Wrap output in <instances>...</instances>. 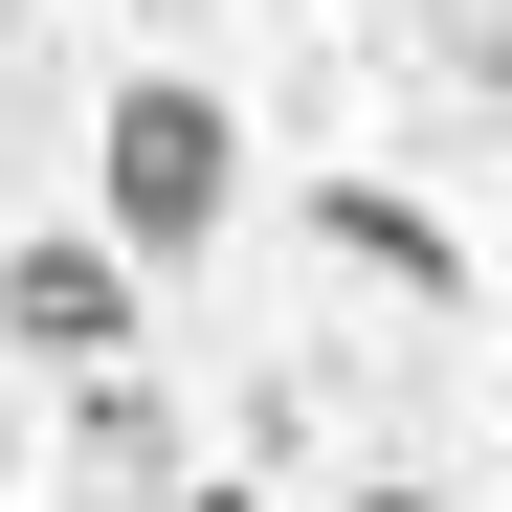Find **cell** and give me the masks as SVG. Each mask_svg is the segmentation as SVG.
Masks as SVG:
<instances>
[{
	"label": "cell",
	"mask_w": 512,
	"mask_h": 512,
	"mask_svg": "<svg viewBox=\"0 0 512 512\" xmlns=\"http://www.w3.org/2000/svg\"><path fill=\"white\" fill-rule=\"evenodd\" d=\"M0 312H23L45 357H90V379H112V357H134V245H112V223H67V245H23V268H0Z\"/></svg>",
	"instance_id": "3"
},
{
	"label": "cell",
	"mask_w": 512,
	"mask_h": 512,
	"mask_svg": "<svg viewBox=\"0 0 512 512\" xmlns=\"http://www.w3.org/2000/svg\"><path fill=\"white\" fill-rule=\"evenodd\" d=\"M357 512H468V490H357Z\"/></svg>",
	"instance_id": "4"
},
{
	"label": "cell",
	"mask_w": 512,
	"mask_h": 512,
	"mask_svg": "<svg viewBox=\"0 0 512 512\" xmlns=\"http://www.w3.org/2000/svg\"><path fill=\"white\" fill-rule=\"evenodd\" d=\"M90 201H112V245H134V268H201V245L245 223V134H223V90L134 67V90L90 112Z\"/></svg>",
	"instance_id": "1"
},
{
	"label": "cell",
	"mask_w": 512,
	"mask_h": 512,
	"mask_svg": "<svg viewBox=\"0 0 512 512\" xmlns=\"http://www.w3.org/2000/svg\"><path fill=\"white\" fill-rule=\"evenodd\" d=\"M179 512H268V490H179Z\"/></svg>",
	"instance_id": "5"
},
{
	"label": "cell",
	"mask_w": 512,
	"mask_h": 512,
	"mask_svg": "<svg viewBox=\"0 0 512 512\" xmlns=\"http://www.w3.org/2000/svg\"><path fill=\"white\" fill-rule=\"evenodd\" d=\"M290 223H312V268H357V290H401V312H468V245L423 223L401 179H312Z\"/></svg>",
	"instance_id": "2"
}]
</instances>
